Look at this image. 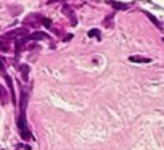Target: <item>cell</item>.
Returning <instances> with one entry per match:
<instances>
[{
    "instance_id": "cell-1",
    "label": "cell",
    "mask_w": 164,
    "mask_h": 150,
    "mask_svg": "<svg viewBox=\"0 0 164 150\" xmlns=\"http://www.w3.org/2000/svg\"><path fill=\"white\" fill-rule=\"evenodd\" d=\"M16 126H18V131L21 134L23 140H31L32 139V134H31L29 128H27V123H26V113L24 112H19V116L16 120Z\"/></svg>"
},
{
    "instance_id": "cell-2",
    "label": "cell",
    "mask_w": 164,
    "mask_h": 150,
    "mask_svg": "<svg viewBox=\"0 0 164 150\" xmlns=\"http://www.w3.org/2000/svg\"><path fill=\"white\" fill-rule=\"evenodd\" d=\"M27 100H29V95H27L26 90H23V92H21V102H19V112H24V113H26Z\"/></svg>"
},
{
    "instance_id": "cell-3",
    "label": "cell",
    "mask_w": 164,
    "mask_h": 150,
    "mask_svg": "<svg viewBox=\"0 0 164 150\" xmlns=\"http://www.w3.org/2000/svg\"><path fill=\"white\" fill-rule=\"evenodd\" d=\"M27 37H29L31 41H47V39H49V34H45V33H34V34L27 35Z\"/></svg>"
},
{
    "instance_id": "cell-4",
    "label": "cell",
    "mask_w": 164,
    "mask_h": 150,
    "mask_svg": "<svg viewBox=\"0 0 164 150\" xmlns=\"http://www.w3.org/2000/svg\"><path fill=\"white\" fill-rule=\"evenodd\" d=\"M63 13H65L66 16H69V18H71V24H76V23H77V21H76V16H74L73 8H69L68 5H65V7H63Z\"/></svg>"
},
{
    "instance_id": "cell-5",
    "label": "cell",
    "mask_w": 164,
    "mask_h": 150,
    "mask_svg": "<svg viewBox=\"0 0 164 150\" xmlns=\"http://www.w3.org/2000/svg\"><path fill=\"white\" fill-rule=\"evenodd\" d=\"M129 61H132V63H150V58L138 57V55H132V57H129Z\"/></svg>"
},
{
    "instance_id": "cell-6",
    "label": "cell",
    "mask_w": 164,
    "mask_h": 150,
    "mask_svg": "<svg viewBox=\"0 0 164 150\" xmlns=\"http://www.w3.org/2000/svg\"><path fill=\"white\" fill-rule=\"evenodd\" d=\"M19 69H21L23 79H24V81L29 79V65H21V66H19Z\"/></svg>"
},
{
    "instance_id": "cell-7",
    "label": "cell",
    "mask_w": 164,
    "mask_h": 150,
    "mask_svg": "<svg viewBox=\"0 0 164 150\" xmlns=\"http://www.w3.org/2000/svg\"><path fill=\"white\" fill-rule=\"evenodd\" d=\"M110 3L111 7H114L116 10H127L129 8V5H127V3H119V2H113V0H111V2H108Z\"/></svg>"
},
{
    "instance_id": "cell-8",
    "label": "cell",
    "mask_w": 164,
    "mask_h": 150,
    "mask_svg": "<svg viewBox=\"0 0 164 150\" xmlns=\"http://www.w3.org/2000/svg\"><path fill=\"white\" fill-rule=\"evenodd\" d=\"M0 102H2L3 105L8 102V95H7V92H5V89H3L2 84H0Z\"/></svg>"
},
{
    "instance_id": "cell-9",
    "label": "cell",
    "mask_w": 164,
    "mask_h": 150,
    "mask_svg": "<svg viewBox=\"0 0 164 150\" xmlns=\"http://www.w3.org/2000/svg\"><path fill=\"white\" fill-rule=\"evenodd\" d=\"M145 15H146V16H148V18H150V19H151V21H153V24H154V26H158V27H161V26H159V23H158V19H156V18L153 16V15H151V13H150V11H145Z\"/></svg>"
},
{
    "instance_id": "cell-10",
    "label": "cell",
    "mask_w": 164,
    "mask_h": 150,
    "mask_svg": "<svg viewBox=\"0 0 164 150\" xmlns=\"http://www.w3.org/2000/svg\"><path fill=\"white\" fill-rule=\"evenodd\" d=\"M89 37H97V39H100V31H98V29H90V31H89Z\"/></svg>"
},
{
    "instance_id": "cell-11",
    "label": "cell",
    "mask_w": 164,
    "mask_h": 150,
    "mask_svg": "<svg viewBox=\"0 0 164 150\" xmlns=\"http://www.w3.org/2000/svg\"><path fill=\"white\" fill-rule=\"evenodd\" d=\"M42 24L45 26V27H51V19H49V18H42Z\"/></svg>"
},
{
    "instance_id": "cell-12",
    "label": "cell",
    "mask_w": 164,
    "mask_h": 150,
    "mask_svg": "<svg viewBox=\"0 0 164 150\" xmlns=\"http://www.w3.org/2000/svg\"><path fill=\"white\" fill-rule=\"evenodd\" d=\"M8 49H10V47H8V44H7V42L3 44V42L0 41V50H3V52H8Z\"/></svg>"
},
{
    "instance_id": "cell-13",
    "label": "cell",
    "mask_w": 164,
    "mask_h": 150,
    "mask_svg": "<svg viewBox=\"0 0 164 150\" xmlns=\"http://www.w3.org/2000/svg\"><path fill=\"white\" fill-rule=\"evenodd\" d=\"M111 19H113V16H110V18H106V21H105V23H103V24H105L106 27H111V26H113V21H111Z\"/></svg>"
},
{
    "instance_id": "cell-14",
    "label": "cell",
    "mask_w": 164,
    "mask_h": 150,
    "mask_svg": "<svg viewBox=\"0 0 164 150\" xmlns=\"http://www.w3.org/2000/svg\"><path fill=\"white\" fill-rule=\"evenodd\" d=\"M0 73L5 76V66H3V61H2V60H0Z\"/></svg>"
},
{
    "instance_id": "cell-15",
    "label": "cell",
    "mask_w": 164,
    "mask_h": 150,
    "mask_svg": "<svg viewBox=\"0 0 164 150\" xmlns=\"http://www.w3.org/2000/svg\"><path fill=\"white\" fill-rule=\"evenodd\" d=\"M163 42H164V39H163Z\"/></svg>"
}]
</instances>
